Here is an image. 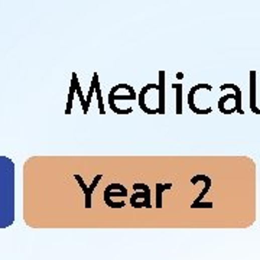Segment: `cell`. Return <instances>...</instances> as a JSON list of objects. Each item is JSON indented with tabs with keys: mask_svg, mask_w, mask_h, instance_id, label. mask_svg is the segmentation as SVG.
Listing matches in <instances>:
<instances>
[{
	"mask_svg": "<svg viewBox=\"0 0 260 260\" xmlns=\"http://www.w3.org/2000/svg\"><path fill=\"white\" fill-rule=\"evenodd\" d=\"M200 88H205V90H208V91H211L213 90V85H210V84H205V83H200L197 84V85H194L191 90H189L188 93V106L191 108V111L192 113H195V114H210L211 111H213V108L211 107H207V108H198V107L195 106V101H194V95L195 93L200 90Z\"/></svg>",
	"mask_w": 260,
	"mask_h": 260,
	"instance_id": "1",
	"label": "cell"
},
{
	"mask_svg": "<svg viewBox=\"0 0 260 260\" xmlns=\"http://www.w3.org/2000/svg\"><path fill=\"white\" fill-rule=\"evenodd\" d=\"M72 77H74V80H75V90H77V94L80 97V101H81V107H83V113L84 114H87L88 113V107H87V100L84 98L83 95V91H81V87H80V83H78V77H77V74L75 72H72Z\"/></svg>",
	"mask_w": 260,
	"mask_h": 260,
	"instance_id": "12",
	"label": "cell"
},
{
	"mask_svg": "<svg viewBox=\"0 0 260 260\" xmlns=\"http://www.w3.org/2000/svg\"><path fill=\"white\" fill-rule=\"evenodd\" d=\"M75 80L74 77L71 78V87H70V95H68V104H67V108H65V114H71V108H72V101H74V94H75Z\"/></svg>",
	"mask_w": 260,
	"mask_h": 260,
	"instance_id": "14",
	"label": "cell"
},
{
	"mask_svg": "<svg viewBox=\"0 0 260 260\" xmlns=\"http://www.w3.org/2000/svg\"><path fill=\"white\" fill-rule=\"evenodd\" d=\"M200 181H204L205 182V187H204V189H202L201 192H200V195L194 200V202H192V205H191V208H197L200 204H201V200L207 195V192L210 191V188H211V178L207 177V175H195L194 178H191V184H197V182H200Z\"/></svg>",
	"mask_w": 260,
	"mask_h": 260,
	"instance_id": "4",
	"label": "cell"
},
{
	"mask_svg": "<svg viewBox=\"0 0 260 260\" xmlns=\"http://www.w3.org/2000/svg\"><path fill=\"white\" fill-rule=\"evenodd\" d=\"M158 91H159V114H165V71H159V83H158Z\"/></svg>",
	"mask_w": 260,
	"mask_h": 260,
	"instance_id": "7",
	"label": "cell"
},
{
	"mask_svg": "<svg viewBox=\"0 0 260 260\" xmlns=\"http://www.w3.org/2000/svg\"><path fill=\"white\" fill-rule=\"evenodd\" d=\"M111 197H126L121 191L111 192V191L104 189V202H106V205H108L110 208H123V207H124V202H113L111 201Z\"/></svg>",
	"mask_w": 260,
	"mask_h": 260,
	"instance_id": "9",
	"label": "cell"
},
{
	"mask_svg": "<svg viewBox=\"0 0 260 260\" xmlns=\"http://www.w3.org/2000/svg\"><path fill=\"white\" fill-rule=\"evenodd\" d=\"M250 78H248V81H250V98H248V107H250V110L254 113V114H260V108L256 106V103H257V100H256V71L254 70H251L250 71Z\"/></svg>",
	"mask_w": 260,
	"mask_h": 260,
	"instance_id": "5",
	"label": "cell"
},
{
	"mask_svg": "<svg viewBox=\"0 0 260 260\" xmlns=\"http://www.w3.org/2000/svg\"><path fill=\"white\" fill-rule=\"evenodd\" d=\"M91 83L94 84V91H95V94H97V100H98V111H100V114H106V113H104V104H103V95H101V90H100L98 74H97V72L93 74V80H91Z\"/></svg>",
	"mask_w": 260,
	"mask_h": 260,
	"instance_id": "10",
	"label": "cell"
},
{
	"mask_svg": "<svg viewBox=\"0 0 260 260\" xmlns=\"http://www.w3.org/2000/svg\"><path fill=\"white\" fill-rule=\"evenodd\" d=\"M182 77H184V74H182V72H178V74H177V78H178V80H181Z\"/></svg>",
	"mask_w": 260,
	"mask_h": 260,
	"instance_id": "16",
	"label": "cell"
},
{
	"mask_svg": "<svg viewBox=\"0 0 260 260\" xmlns=\"http://www.w3.org/2000/svg\"><path fill=\"white\" fill-rule=\"evenodd\" d=\"M133 189H135V191L142 189V192H136V194H133V197L130 198V204H132V207L138 208V200H139V198H143V200H145V201H143V207L151 208V207H152V205H151V188H149L146 184L138 182V184H135V185H133Z\"/></svg>",
	"mask_w": 260,
	"mask_h": 260,
	"instance_id": "2",
	"label": "cell"
},
{
	"mask_svg": "<svg viewBox=\"0 0 260 260\" xmlns=\"http://www.w3.org/2000/svg\"><path fill=\"white\" fill-rule=\"evenodd\" d=\"M158 87H159V85L156 83L146 84L142 90H141V93H139V107L142 108L146 114H159V113H158V108H156V110H152V108H149V107L145 104V94H146L149 90H158Z\"/></svg>",
	"mask_w": 260,
	"mask_h": 260,
	"instance_id": "6",
	"label": "cell"
},
{
	"mask_svg": "<svg viewBox=\"0 0 260 260\" xmlns=\"http://www.w3.org/2000/svg\"><path fill=\"white\" fill-rule=\"evenodd\" d=\"M172 188V184H161L156 182V208H162V194L164 191Z\"/></svg>",
	"mask_w": 260,
	"mask_h": 260,
	"instance_id": "11",
	"label": "cell"
},
{
	"mask_svg": "<svg viewBox=\"0 0 260 260\" xmlns=\"http://www.w3.org/2000/svg\"><path fill=\"white\" fill-rule=\"evenodd\" d=\"M225 88H231L233 91H234V95H236V111L238 114H244V110L241 108V90H240V87L236 85V84H223V85H220V90H225Z\"/></svg>",
	"mask_w": 260,
	"mask_h": 260,
	"instance_id": "8",
	"label": "cell"
},
{
	"mask_svg": "<svg viewBox=\"0 0 260 260\" xmlns=\"http://www.w3.org/2000/svg\"><path fill=\"white\" fill-rule=\"evenodd\" d=\"M95 91H94V84L91 83V85H90V91H88V94H87V101H85V103H87V107H88V108H90V101H91V95L94 94Z\"/></svg>",
	"mask_w": 260,
	"mask_h": 260,
	"instance_id": "15",
	"label": "cell"
},
{
	"mask_svg": "<svg viewBox=\"0 0 260 260\" xmlns=\"http://www.w3.org/2000/svg\"><path fill=\"white\" fill-rule=\"evenodd\" d=\"M171 87L177 90V111L175 113L179 116V114H182V84L174 83Z\"/></svg>",
	"mask_w": 260,
	"mask_h": 260,
	"instance_id": "13",
	"label": "cell"
},
{
	"mask_svg": "<svg viewBox=\"0 0 260 260\" xmlns=\"http://www.w3.org/2000/svg\"><path fill=\"white\" fill-rule=\"evenodd\" d=\"M74 178H75V181H78L80 187H81V189L84 191V195H85V202H84V207H85L87 210H88V208H91V197H93V191H94L95 187L98 185V182L101 181L103 175H101V174L95 175L94 179H93V182H91V185H90V187H87V185H85V182H84V179L81 178V175L75 174V175H74Z\"/></svg>",
	"mask_w": 260,
	"mask_h": 260,
	"instance_id": "3",
	"label": "cell"
}]
</instances>
